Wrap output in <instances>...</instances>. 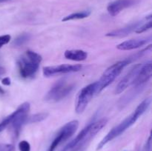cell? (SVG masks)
<instances>
[{
  "instance_id": "cell-1",
  "label": "cell",
  "mask_w": 152,
  "mask_h": 151,
  "mask_svg": "<svg viewBox=\"0 0 152 151\" xmlns=\"http://www.w3.org/2000/svg\"><path fill=\"white\" fill-rule=\"evenodd\" d=\"M130 62L131 61L129 59H125V60L117 62V63L114 64L107 68L105 72L102 73L100 79L98 81L97 93H100L102 90L111 84L115 80V78L121 73L122 70L124 69L125 67L127 66Z\"/></svg>"
},
{
  "instance_id": "cell-2",
  "label": "cell",
  "mask_w": 152,
  "mask_h": 151,
  "mask_svg": "<svg viewBox=\"0 0 152 151\" xmlns=\"http://www.w3.org/2000/svg\"><path fill=\"white\" fill-rule=\"evenodd\" d=\"M138 118H139V117H138L134 113H133L132 115L128 116L126 119L123 120V121H122L121 123H120L118 125L111 129V130L108 132V134L102 139V141H101L99 143V144L97 145L96 150H101L105 144H108V142L112 141L113 139L117 138V136H120L123 133H124L127 129H129V127H132V126L136 122Z\"/></svg>"
},
{
  "instance_id": "cell-3",
  "label": "cell",
  "mask_w": 152,
  "mask_h": 151,
  "mask_svg": "<svg viewBox=\"0 0 152 151\" xmlns=\"http://www.w3.org/2000/svg\"><path fill=\"white\" fill-rule=\"evenodd\" d=\"M74 84L65 80L57 81L50 89L45 96V101L49 102H57L65 99L72 92Z\"/></svg>"
},
{
  "instance_id": "cell-4",
  "label": "cell",
  "mask_w": 152,
  "mask_h": 151,
  "mask_svg": "<svg viewBox=\"0 0 152 151\" xmlns=\"http://www.w3.org/2000/svg\"><path fill=\"white\" fill-rule=\"evenodd\" d=\"M97 90L98 81L91 83V84L83 87L80 90L77 96V102H76L75 110L77 113L80 114L84 112L92 98L96 93H97Z\"/></svg>"
},
{
  "instance_id": "cell-5",
  "label": "cell",
  "mask_w": 152,
  "mask_h": 151,
  "mask_svg": "<svg viewBox=\"0 0 152 151\" xmlns=\"http://www.w3.org/2000/svg\"><path fill=\"white\" fill-rule=\"evenodd\" d=\"M78 127L79 121L77 120H74V121H71L65 124L63 127L59 130L57 136L55 137L53 142H51L48 151H54L61 143L68 140L69 138H71L74 134Z\"/></svg>"
},
{
  "instance_id": "cell-6",
  "label": "cell",
  "mask_w": 152,
  "mask_h": 151,
  "mask_svg": "<svg viewBox=\"0 0 152 151\" xmlns=\"http://www.w3.org/2000/svg\"><path fill=\"white\" fill-rule=\"evenodd\" d=\"M81 69V65H61L57 66L45 67L43 68V75L46 77H50L55 75L77 72Z\"/></svg>"
},
{
  "instance_id": "cell-7",
  "label": "cell",
  "mask_w": 152,
  "mask_h": 151,
  "mask_svg": "<svg viewBox=\"0 0 152 151\" xmlns=\"http://www.w3.org/2000/svg\"><path fill=\"white\" fill-rule=\"evenodd\" d=\"M19 71L22 78H30L35 75L39 67V64L33 62L26 56L22 57L17 62Z\"/></svg>"
},
{
  "instance_id": "cell-8",
  "label": "cell",
  "mask_w": 152,
  "mask_h": 151,
  "mask_svg": "<svg viewBox=\"0 0 152 151\" xmlns=\"http://www.w3.org/2000/svg\"><path fill=\"white\" fill-rule=\"evenodd\" d=\"M142 65L138 64V65H134L133 68L130 69V70L127 73L126 76L122 78L121 81L119 82L117 86L116 87L115 89V93L116 94H120L122 93L123 91L126 90L128 87L130 85H133L134 82L136 77L137 76L138 72H139L140 69Z\"/></svg>"
},
{
  "instance_id": "cell-9",
  "label": "cell",
  "mask_w": 152,
  "mask_h": 151,
  "mask_svg": "<svg viewBox=\"0 0 152 151\" xmlns=\"http://www.w3.org/2000/svg\"><path fill=\"white\" fill-rule=\"evenodd\" d=\"M152 76V62L151 61L142 65L138 72L133 85L134 87L142 86V84L148 82Z\"/></svg>"
},
{
  "instance_id": "cell-10",
  "label": "cell",
  "mask_w": 152,
  "mask_h": 151,
  "mask_svg": "<svg viewBox=\"0 0 152 151\" xmlns=\"http://www.w3.org/2000/svg\"><path fill=\"white\" fill-rule=\"evenodd\" d=\"M133 4L134 0H116L108 4L107 10L111 16H116L122 10L130 7Z\"/></svg>"
},
{
  "instance_id": "cell-11",
  "label": "cell",
  "mask_w": 152,
  "mask_h": 151,
  "mask_svg": "<svg viewBox=\"0 0 152 151\" xmlns=\"http://www.w3.org/2000/svg\"><path fill=\"white\" fill-rule=\"evenodd\" d=\"M151 37L145 38H136V39H130L120 43L117 46V48L120 50H131L134 49L139 48L142 46L145 45L149 41H151Z\"/></svg>"
},
{
  "instance_id": "cell-12",
  "label": "cell",
  "mask_w": 152,
  "mask_h": 151,
  "mask_svg": "<svg viewBox=\"0 0 152 151\" xmlns=\"http://www.w3.org/2000/svg\"><path fill=\"white\" fill-rule=\"evenodd\" d=\"M142 22H134V23L130 24L128 26L125 27L123 28H120V29L115 30H113L111 32L105 34L106 36H110V37H124L128 36L129 34H130L131 33H132L133 31H135L140 26V25H142Z\"/></svg>"
},
{
  "instance_id": "cell-13",
  "label": "cell",
  "mask_w": 152,
  "mask_h": 151,
  "mask_svg": "<svg viewBox=\"0 0 152 151\" xmlns=\"http://www.w3.org/2000/svg\"><path fill=\"white\" fill-rule=\"evenodd\" d=\"M64 56L67 59L76 62H81L87 59V52L82 50H68L64 53Z\"/></svg>"
},
{
  "instance_id": "cell-14",
  "label": "cell",
  "mask_w": 152,
  "mask_h": 151,
  "mask_svg": "<svg viewBox=\"0 0 152 151\" xmlns=\"http://www.w3.org/2000/svg\"><path fill=\"white\" fill-rule=\"evenodd\" d=\"M142 86H138V87H134V90H132L129 93H128L127 94L125 95L124 97L122 98L120 102V106H126L128 103L130 102V101L133 100L134 98H135V96L138 94V93L140 92V87H141Z\"/></svg>"
},
{
  "instance_id": "cell-15",
  "label": "cell",
  "mask_w": 152,
  "mask_h": 151,
  "mask_svg": "<svg viewBox=\"0 0 152 151\" xmlns=\"http://www.w3.org/2000/svg\"><path fill=\"white\" fill-rule=\"evenodd\" d=\"M90 14H91V11H88V10H86V11H82V12H77V13H72V14L65 16V18L62 19V22H68V21L75 20V19H85V18L89 16V15Z\"/></svg>"
},
{
  "instance_id": "cell-16",
  "label": "cell",
  "mask_w": 152,
  "mask_h": 151,
  "mask_svg": "<svg viewBox=\"0 0 152 151\" xmlns=\"http://www.w3.org/2000/svg\"><path fill=\"white\" fill-rule=\"evenodd\" d=\"M48 115V113H39L34 114V115H31V116L27 118L26 123H37L39 122V121H43L45 119Z\"/></svg>"
},
{
  "instance_id": "cell-17",
  "label": "cell",
  "mask_w": 152,
  "mask_h": 151,
  "mask_svg": "<svg viewBox=\"0 0 152 151\" xmlns=\"http://www.w3.org/2000/svg\"><path fill=\"white\" fill-rule=\"evenodd\" d=\"M31 38V36L28 33H22L17 37L16 39L13 41V44L16 47H19L21 45H23L25 43H26Z\"/></svg>"
},
{
  "instance_id": "cell-18",
  "label": "cell",
  "mask_w": 152,
  "mask_h": 151,
  "mask_svg": "<svg viewBox=\"0 0 152 151\" xmlns=\"http://www.w3.org/2000/svg\"><path fill=\"white\" fill-rule=\"evenodd\" d=\"M25 56H26L28 59H31V61L35 62L39 64H40V62L42 60V56H40L39 54H38V53H35V52L34 51H31V50H28V51L26 52V53H25Z\"/></svg>"
},
{
  "instance_id": "cell-19",
  "label": "cell",
  "mask_w": 152,
  "mask_h": 151,
  "mask_svg": "<svg viewBox=\"0 0 152 151\" xmlns=\"http://www.w3.org/2000/svg\"><path fill=\"white\" fill-rule=\"evenodd\" d=\"M13 117H14V113H13L10 114V115L6 117V118L0 123V133H1V131H3L7 126H9L11 124L12 121H13Z\"/></svg>"
},
{
  "instance_id": "cell-20",
  "label": "cell",
  "mask_w": 152,
  "mask_h": 151,
  "mask_svg": "<svg viewBox=\"0 0 152 151\" xmlns=\"http://www.w3.org/2000/svg\"><path fill=\"white\" fill-rule=\"evenodd\" d=\"M151 27H152V21L151 19V20H148V22H147L146 23L144 24V25H140V26L139 28L135 30V32H136L137 33H142L151 29Z\"/></svg>"
},
{
  "instance_id": "cell-21",
  "label": "cell",
  "mask_w": 152,
  "mask_h": 151,
  "mask_svg": "<svg viewBox=\"0 0 152 151\" xmlns=\"http://www.w3.org/2000/svg\"><path fill=\"white\" fill-rule=\"evenodd\" d=\"M19 151H31V145L29 142L23 140L19 143Z\"/></svg>"
},
{
  "instance_id": "cell-22",
  "label": "cell",
  "mask_w": 152,
  "mask_h": 151,
  "mask_svg": "<svg viewBox=\"0 0 152 151\" xmlns=\"http://www.w3.org/2000/svg\"><path fill=\"white\" fill-rule=\"evenodd\" d=\"M10 39H11V36L10 35L0 36V48L2 46L5 45L7 43L10 42Z\"/></svg>"
},
{
  "instance_id": "cell-23",
  "label": "cell",
  "mask_w": 152,
  "mask_h": 151,
  "mask_svg": "<svg viewBox=\"0 0 152 151\" xmlns=\"http://www.w3.org/2000/svg\"><path fill=\"white\" fill-rule=\"evenodd\" d=\"M0 151H15V147L10 144H0Z\"/></svg>"
},
{
  "instance_id": "cell-24",
  "label": "cell",
  "mask_w": 152,
  "mask_h": 151,
  "mask_svg": "<svg viewBox=\"0 0 152 151\" xmlns=\"http://www.w3.org/2000/svg\"><path fill=\"white\" fill-rule=\"evenodd\" d=\"M151 137L149 136V138H148V141L146 142V144H145V147H144L143 151H150V149H151Z\"/></svg>"
},
{
  "instance_id": "cell-25",
  "label": "cell",
  "mask_w": 152,
  "mask_h": 151,
  "mask_svg": "<svg viewBox=\"0 0 152 151\" xmlns=\"http://www.w3.org/2000/svg\"><path fill=\"white\" fill-rule=\"evenodd\" d=\"M1 83H2L4 85H6V86H9L10 84V79L8 78V77H6V78H4L2 79V81H1Z\"/></svg>"
},
{
  "instance_id": "cell-26",
  "label": "cell",
  "mask_w": 152,
  "mask_h": 151,
  "mask_svg": "<svg viewBox=\"0 0 152 151\" xmlns=\"http://www.w3.org/2000/svg\"><path fill=\"white\" fill-rule=\"evenodd\" d=\"M4 73H5V70H4V68L0 67V75H2V74H4Z\"/></svg>"
},
{
  "instance_id": "cell-27",
  "label": "cell",
  "mask_w": 152,
  "mask_h": 151,
  "mask_svg": "<svg viewBox=\"0 0 152 151\" xmlns=\"http://www.w3.org/2000/svg\"><path fill=\"white\" fill-rule=\"evenodd\" d=\"M4 90L0 87V94H4Z\"/></svg>"
},
{
  "instance_id": "cell-28",
  "label": "cell",
  "mask_w": 152,
  "mask_h": 151,
  "mask_svg": "<svg viewBox=\"0 0 152 151\" xmlns=\"http://www.w3.org/2000/svg\"><path fill=\"white\" fill-rule=\"evenodd\" d=\"M10 0H0V3H2V2H6V1H9Z\"/></svg>"
},
{
  "instance_id": "cell-29",
  "label": "cell",
  "mask_w": 152,
  "mask_h": 151,
  "mask_svg": "<svg viewBox=\"0 0 152 151\" xmlns=\"http://www.w3.org/2000/svg\"><path fill=\"white\" fill-rule=\"evenodd\" d=\"M67 150H68L66 149V147H65V148H64V149H63V150H62V151H67Z\"/></svg>"
}]
</instances>
